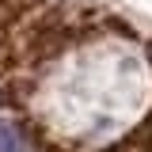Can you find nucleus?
<instances>
[{"label":"nucleus","mask_w":152,"mask_h":152,"mask_svg":"<svg viewBox=\"0 0 152 152\" xmlns=\"http://www.w3.org/2000/svg\"><path fill=\"white\" fill-rule=\"evenodd\" d=\"M0 152H31L27 133L19 126H12V122H0Z\"/></svg>","instance_id":"obj_1"},{"label":"nucleus","mask_w":152,"mask_h":152,"mask_svg":"<svg viewBox=\"0 0 152 152\" xmlns=\"http://www.w3.org/2000/svg\"><path fill=\"white\" fill-rule=\"evenodd\" d=\"M129 145H141V148H148V145H152V114L137 126V133L129 137Z\"/></svg>","instance_id":"obj_2"}]
</instances>
